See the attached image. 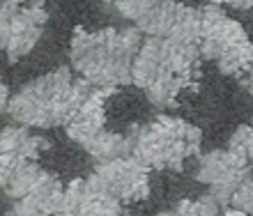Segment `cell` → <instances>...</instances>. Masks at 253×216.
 Wrapping results in <instances>:
<instances>
[{
  "label": "cell",
  "instance_id": "cell-1",
  "mask_svg": "<svg viewBox=\"0 0 253 216\" xmlns=\"http://www.w3.org/2000/svg\"><path fill=\"white\" fill-rule=\"evenodd\" d=\"M97 88L83 76L74 81L67 67L44 74L12 95L7 113L21 127H67L94 97Z\"/></svg>",
  "mask_w": 253,
  "mask_h": 216
},
{
  "label": "cell",
  "instance_id": "cell-2",
  "mask_svg": "<svg viewBox=\"0 0 253 216\" xmlns=\"http://www.w3.org/2000/svg\"><path fill=\"white\" fill-rule=\"evenodd\" d=\"M143 46L138 28H104L97 33L76 30L72 37V67L97 90L115 92L131 85L133 58Z\"/></svg>",
  "mask_w": 253,
  "mask_h": 216
},
{
  "label": "cell",
  "instance_id": "cell-3",
  "mask_svg": "<svg viewBox=\"0 0 253 216\" xmlns=\"http://www.w3.org/2000/svg\"><path fill=\"white\" fill-rule=\"evenodd\" d=\"M126 141L131 147V156L147 170H180L189 156L198 152L203 134L198 127L184 120L157 117L150 124L131 127Z\"/></svg>",
  "mask_w": 253,
  "mask_h": 216
},
{
  "label": "cell",
  "instance_id": "cell-4",
  "mask_svg": "<svg viewBox=\"0 0 253 216\" xmlns=\"http://www.w3.org/2000/svg\"><path fill=\"white\" fill-rule=\"evenodd\" d=\"M203 14V37H200V55L205 60L216 62L221 74L242 76L253 69V44L244 28L230 19L221 5H207Z\"/></svg>",
  "mask_w": 253,
  "mask_h": 216
},
{
  "label": "cell",
  "instance_id": "cell-5",
  "mask_svg": "<svg viewBox=\"0 0 253 216\" xmlns=\"http://www.w3.org/2000/svg\"><path fill=\"white\" fill-rule=\"evenodd\" d=\"M147 173L150 170L133 156H125L118 161L97 163L92 175L83 180V186L90 193H106L120 203H131V200H143L150 193Z\"/></svg>",
  "mask_w": 253,
  "mask_h": 216
},
{
  "label": "cell",
  "instance_id": "cell-6",
  "mask_svg": "<svg viewBox=\"0 0 253 216\" xmlns=\"http://www.w3.org/2000/svg\"><path fill=\"white\" fill-rule=\"evenodd\" d=\"M251 175V159L233 149H214L198 163L196 180L210 186V196L223 207L230 205L235 191Z\"/></svg>",
  "mask_w": 253,
  "mask_h": 216
},
{
  "label": "cell",
  "instance_id": "cell-7",
  "mask_svg": "<svg viewBox=\"0 0 253 216\" xmlns=\"http://www.w3.org/2000/svg\"><path fill=\"white\" fill-rule=\"evenodd\" d=\"M48 12L44 9V0H33L19 9V14L14 16V26H12V39L7 46V60L9 62H19L21 58H26L37 41L42 39V28L46 26Z\"/></svg>",
  "mask_w": 253,
  "mask_h": 216
},
{
  "label": "cell",
  "instance_id": "cell-8",
  "mask_svg": "<svg viewBox=\"0 0 253 216\" xmlns=\"http://www.w3.org/2000/svg\"><path fill=\"white\" fill-rule=\"evenodd\" d=\"M111 92H106V90H97L92 99L81 108V113L65 127L67 136L83 149L90 145V141H94L104 131V99Z\"/></svg>",
  "mask_w": 253,
  "mask_h": 216
},
{
  "label": "cell",
  "instance_id": "cell-9",
  "mask_svg": "<svg viewBox=\"0 0 253 216\" xmlns=\"http://www.w3.org/2000/svg\"><path fill=\"white\" fill-rule=\"evenodd\" d=\"M182 5H177L175 0H145L143 9L136 16V28L147 37H161L166 39L170 30H173L177 14H180Z\"/></svg>",
  "mask_w": 253,
  "mask_h": 216
},
{
  "label": "cell",
  "instance_id": "cell-10",
  "mask_svg": "<svg viewBox=\"0 0 253 216\" xmlns=\"http://www.w3.org/2000/svg\"><path fill=\"white\" fill-rule=\"evenodd\" d=\"M85 152L92 156L97 163H108V161L125 159V156H131V147H129L126 136L108 134V131H101L94 141H90Z\"/></svg>",
  "mask_w": 253,
  "mask_h": 216
},
{
  "label": "cell",
  "instance_id": "cell-11",
  "mask_svg": "<svg viewBox=\"0 0 253 216\" xmlns=\"http://www.w3.org/2000/svg\"><path fill=\"white\" fill-rule=\"evenodd\" d=\"M200 37H203V14H200V9L182 7L173 30H170L166 39H173L177 44H187V46H198Z\"/></svg>",
  "mask_w": 253,
  "mask_h": 216
},
{
  "label": "cell",
  "instance_id": "cell-12",
  "mask_svg": "<svg viewBox=\"0 0 253 216\" xmlns=\"http://www.w3.org/2000/svg\"><path fill=\"white\" fill-rule=\"evenodd\" d=\"M42 175H44V170H42L35 161H21L19 166L14 168L12 175H9V180H7L5 193L16 203V200L26 198L28 193L37 186V182L42 180Z\"/></svg>",
  "mask_w": 253,
  "mask_h": 216
},
{
  "label": "cell",
  "instance_id": "cell-13",
  "mask_svg": "<svg viewBox=\"0 0 253 216\" xmlns=\"http://www.w3.org/2000/svg\"><path fill=\"white\" fill-rule=\"evenodd\" d=\"M184 88H189V83L184 78L175 74H168V72H161L157 76V81L145 90V97L154 106H173L175 99L180 97V92Z\"/></svg>",
  "mask_w": 253,
  "mask_h": 216
},
{
  "label": "cell",
  "instance_id": "cell-14",
  "mask_svg": "<svg viewBox=\"0 0 253 216\" xmlns=\"http://www.w3.org/2000/svg\"><path fill=\"white\" fill-rule=\"evenodd\" d=\"M125 203L106 196V193H90L83 186V203L76 216H125Z\"/></svg>",
  "mask_w": 253,
  "mask_h": 216
},
{
  "label": "cell",
  "instance_id": "cell-15",
  "mask_svg": "<svg viewBox=\"0 0 253 216\" xmlns=\"http://www.w3.org/2000/svg\"><path fill=\"white\" fill-rule=\"evenodd\" d=\"M19 9H21V5H16V2H12V0L0 2V48H2V51H7V46H9L14 16L19 14Z\"/></svg>",
  "mask_w": 253,
  "mask_h": 216
},
{
  "label": "cell",
  "instance_id": "cell-16",
  "mask_svg": "<svg viewBox=\"0 0 253 216\" xmlns=\"http://www.w3.org/2000/svg\"><path fill=\"white\" fill-rule=\"evenodd\" d=\"M228 149H233V152L247 156V159H253V124H242V127H237V131L230 136Z\"/></svg>",
  "mask_w": 253,
  "mask_h": 216
},
{
  "label": "cell",
  "instance_id": "cell-17",
  "mask_svg": "<svg viewBox=\"0 0 253 216\" xmlns=\"http://www.w3.org/2000/svg\"><path fill=\"white\" fill-rule=\"evenodd\" d=\"M230 205H233L235 210L244 212L247 216H253V177L244 180V184L235 191V196H233V200H230Z\"/></svg>",
  "mask_w": 253,
  "mask_h": 216
},
{
  "label": "cell",
  "instance_id": "cell-18",
  "mask_svg": "<svg viewBox=\"0 0 253 216\" xmlns=\"http://www.w3.org/2000/svg\"><path fill=\"white\" fill-rule=\"evenodd\" d=\"M187 216H223V212H221V205L210 193H205L198 200H191V207H189Z\"/></svg>",
  "mask_w": 253,
  "mask_h": 216
},
{
  "label": "cell",
  "instance_id": "cell-19",
  "mask_svg": "<svg viewBox=\"0 0 253 216\" xmlns=\"http://www.w3.org/2000/svg\"><path fill=\"white\" fill-rule=\"evenodd\" d=\"M113 5L122 19L136 21L138 12L143 9V5H145V0H113Z\"/></svg>",
  "mask_w": 253,
  "mask_h": 216
},
{
  "label": "cell",
  "instance_id": "cell-20",
  "mask_svg": "<svg viewBox=\"0 0 253 216\" xmlns=\"http://www.w3.org/2000/svg\"><path fill=\"white\" fill-rule=\"evenodd\" d=\"M214 5H228L233 9H242V12H249L253 9V0H212Z\"/></svg>",
  "mask_w": 253,
  "mask_h": 216
},
{
  "label": "cell",
  "instance_id": "cell-21",
  "mask_svg": "<svg viewBox=\"0 0 253 216\" xmlns=\"http://www.w3.org/2000/svg\"><path fill=\"white\" fill-rule=\"evenodd\" d=\"M9 88L5 85V81L0 78V110H7V106H9Z\"/></svg>",
  "mask_w": 253,
  "mask_h": 216
},
{
  "label": "cell",
  "instance_id": "cell-22",
  "mask_svg": "<svg viewBox=\"0 0 253 216\" xmlns=\"http://www.w3.org/2000/svg\"><path fill=\"white\" fill-rule=\"evenodd\" d=\"M223 216H247L244 212H240V210H235V207H228L226 212H223Z\"/></svg>",
  "mask_w": 253,
  "mask_h": 216
},
{
  "label": "cell",
  "instance_id": "cell-23",
  "mask_svg": "<svg viewBox=\"0 0 253 216\" xmlns=\"http://www.w3.org/2000/svg\"><path fill=\"white\" fill-rule=\"evenodd\" d=\"M247 88H249V92L253 95V69L249 72V78H247Z\"/></svg>",
  "mask_w": 253,
  "mask_h": 216
},
{
  "label": "cell",
  "instance_id": "cell-24",
  "mask_svg": "<svg viewBox=\"0 0 253 216\" xmlns=\"http://www.w3.org/2000/svg\"><path fill=\"white\" fill-rule=\"evenodd\" d=\"M12 2H16V5H21V7H23V5H26V2H28V0H12Z\"/></svg>",
  "mask_w": 253,
  "mask_h": 216
}]
</instances>
